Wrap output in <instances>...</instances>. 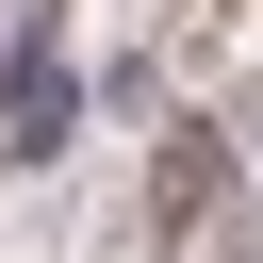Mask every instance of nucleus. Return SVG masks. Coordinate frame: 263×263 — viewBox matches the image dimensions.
Masks as SVG:
<instances>
[{
  "label": "nucleus",
  "instance_id": "2",
  "mask_svg": "<svg viewBox=\"0 0 263 263\" xmlns=\"http://www.w3.org/2000/svg\"><path fill=\"white\" fill-rule=\"evenodd\" d=\"M66 132H82V66L49 49V0H33V49H16V82H0V148H16V164H49Z\"/></svg>",
  "mask_w": 263,
  "mask_h": 263
},
{
  "label": "nucleus",
  "instance_id": "1",
  "mask_svg": "<svg viewBox=\"0 0 263 263\" xmlns=\"http://www.w3.org/2000/svg\"><path fill=\"white\" fill-rule=\"evenodd\" d=\"M230 214V132H197V115H164V148H148V247L181 263L197 230Z\"/></svg>",
  "mask_w": 263,
  "mask_h": 263
}]
</instances>
